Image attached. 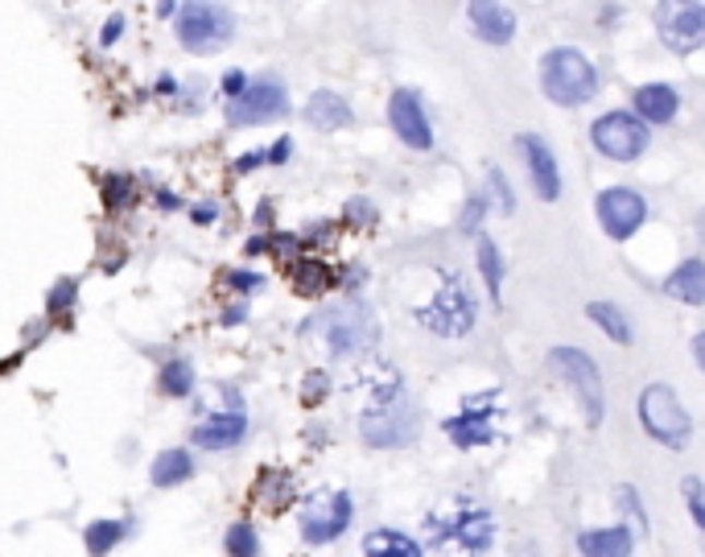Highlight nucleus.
<instances>
[{"label": "nucleus", "mask_w": 705, "mask_h": 557, "mask_svg": "<svg viewBox=\"0 0 705 557\" xmlns=\"http://www.w3.org/2000/svg\"><path fill=\"white\" fill-rule=\"evenodd\" d=\"M426 554L433 557H487L500 537V520L475 496H450L445 503L429 508L421 520Z\"/></svg>", "instance_id": "obj_1"}, {"label": "nucleus", "mask_w": 705, "mask_h": 557, "mask_svg": "<svg viewBox=\"0 0 705 557\" xmlns=\"http://www.w3.org/2000/svg\"><path fill=\"white\" fill-rule=\"evenodd\" d=\"M421 434V413L405 392V380L384 368V380L368 389V405L359 413V438L371 450H405Z\"/></svg>", "instance_id": "obj_2"}, {"label": "nucleus", "mask_w": 705, "mask_h": 557, "mask_svg": "<svg viewBox=\"0 0 705 557\" xmlns=\"http://www.w3.org/2000/svg\"><path fill=\"white\" fill-rule=\"evenodd\" d=\"M545 364H549V371L565 389L574 392L586 429L602 426V417H607V384H602V371L594 364V355L586 347H574V343H557V347H549Z\"/></svg>", "instance_id": "obj_3"}, {"label": "nucleus", "mask_w": 705, "mask_h": 557, "mask_svg": "<svg viewBox=\"0 0 705 557\" xmlns=\"http://www.w3.org/2000/svg\"><path fill=\"white\" fill-rule=\"evenodd\" d=\"M540 92L557 108H582L598 95V71L577 46H553L540 58Z\"/></svg>", "instance_id": "obj_4"}, {"label": "nucleus", "mask_w": 705, "mask_h": 557, "mask_svg": "<svg viewBox=\"0 0 705 557\" xmlns=\"http://www.w3.org/2000/svg\"><path fill=\"white\" fill-rule=\"evenodd\" d=\"M635 417H640V429L656 446H665V450H685L693 442V413L677 396V389L665 384V380H652V384L640 389V396H635Z\"/></svg>", "instance_id": "obj_5"}, {"label": "nucleus", "mask_w": 705, "mask_h": 557, "mask_svg": "<svg viewBox=\"0 0 705 557\" xmlns=\"http://www.w3.org/2000/svg\"><path fill=\"white\" fill-rule=\"evenodd\" d=\"M503 417L507 408H503L500 389H482L463 396V405L442 422V434L454 450H487L503 438Z\"/></svg>", "instance_id": "obj_6"}, {"label": "nucleus", "mask_w": 705, "mask_h": 557, "mask_svg": "<svg viewBox=\"0 0 705 557\" xmlns=\"http://www.w3.org/2000/svg\"><path fill=\"white\" fill-rule=\"evenodd\" d=\"M417 322L438 339H466L479 322V297L458 273H442L426 306H417Z\"/></svg>", "instance_id": "obj_7"}, {"label": "nucleus", "mask_w": 705, "mask_h": 557, "mask_svg": "<svg viewBox=\"0 0 705 557\" xmlns=\"http://www.w3.org/2000/svg\"><path fill=\"white\" fill-rule=\"evenodd\" d=\"M590 145L598 157L607 162H619V166H631L640 162L652 145V129L628 108H614V111H602L598 120L590 125Z\"/></svg>", "instance_id": "obj_8"}, {"label": "nucleus", "mask_w": 705, "mask_h": 557, "mask_svg": "<svg viewBox=\"0 0 705 557\" xmlns=\"http://www.w3.org/2000/svg\"><path fill=\"white\" fill-rule=\"evenodd\" d=\"M375 343H380V322H375L368 301L347 297V301L326 310V347H331V355L355 359V355L375 352Z\"/></svg>", "instance_id": "obj_9"}, {"label": "nucleus", "mask_w": 705, "mask_h": 557, "mask_svg": "<svg viewBox=\"0 0 705 557\" xmlns=\"http://www.w3.org/2000/svg\"><path fill=\"white\" fill-rule=\"evenodd\" d=\"M351 520H355L351 491H343V487H318L301 503L297 524H301V537L310 541V545H331V541H338L351 529Z\"/></svg>", "instance_id": "obj_10"}, {"label": "nucleus", "mask_w": 705, "mask_h": 557, "mask_svg": "<svg viewBox=\"0 0 705 557\" xmlns=\"http://www.w3.org/2000/svg\"><path fill=\"white\" fill-rule=\"evenodd\" d=\"M248 438V408H243L240 389H219L215 405L190 429V442L199 450H236Z\"/></svg>", "instance_id": "obj_11"}, {"label": "nucleus", "mask_w": 705, "mask_h": 557, "mask_svg": "<svg viewBox=\"0 0 705 557\" xmlns=\"http://www.w3.org/2000/svg\"><path fill=\"white\" fill-rule=\"evenodd\" d=\"M236 34V21L219 0H186L178 13V42L190 55H215Z\"/></svg>", "instance_id": "obj_12"}, {"label": "nucleus", "mask_w": 705, "mask_h": 557, "mask_svg": "<svg viewBox=\"0 0 705 557\" xmlns=\"http://www.w3.org/2000/svg\"><path fill=\"white\" fill-rule=\"evenodd\" d=\"M652 21L672 55H693L705 46V4L697 0H656Z\"/></svg>", "instance_id": "obj_13"}, {"label": "nucleus", "mask_w": 705, "mask_h": 557, "mask_svg": "<svg viewBox=\"0 0 705 557\" xmlns=\"http://www.w3.org/2000/svg\"><path fill=\"white\" fill-rule=\"evenodd\" d=\"M594 215L598 227L611 236L614 244H628L644 223H648V199L635 186H607L594 199Z\"/></svg>", "instance_id": "obj_14"}, {"label": "nucleus", "mask_w": 705, "mask_h": 557, "mask_svg": "<svg viewBox=\"0 0 705 557\" xmlns=\"http://www.w3.org/2000/svg\"><path fill=\"white\" fill-rule=\"evenodd\" d=\"M289 111V95L277 79H256L248 83L236 99H227V125L236 129H252V125H273Z\"/></svg>", "instance_id": "obj_15"}, {"label": "nucleus", "mask_w": 705, "mask_h": 557, "mask_svg": "<svg viewBox=\"0 0 705 557\" xmlns=\"http://www.w3.org/2000/svg\"><path fill=\"white\" fill-rule=\"evenodd\" d=\"M516 153H519V162H524V169H528V182H533L540 203H557L561 190H565V178H561L553 145H549L540 132H519Z\"/></svg>", "instance_id": "obj_16"}, {"label": "nucleus", "mask_w": 705, "mask_h": 557, "mask_svg": "<svg viewBox=\"0 0 705 557\" xmlns=\"http://www.w3.org/2000/svg\"><path fill=\"white\" fill-rule=\"evenodd\" d=\"M389 125L408 149H417V153L433 149V125H429V111H426V104H421V95L413 92V87H396V92L389 95Z\"/></svg>", "instance_id": "obj_17"}, {"label": "nucleus", "mask_w": 705, "mask_h": 557, "mask_svg": "<svg viewBox=\"0 0 705 557\" xmlns=\"http://www.w3.org/2000/svg\"><path fill=\"white\" fill-rule=\"evenodd\" d=\"M635 541L640 533L628 520H611V524H590L574 537L577 557H635Z\"/></svg>", "instance_id": "obj_18"}, {"label": "nucleus", "mask_w": 705, "mask_h": 557, "mask_svg": "<svg viewBox=\"0 0 705 557\" xmlns=\"http://www.w3.org/2000/svg\"><path fill=\"white\" fill-rule=\"evenodd\" d=\"M466 17H470L475 37L487 42V46H507L516 37V13L503 9L500 0H470L466 4Z\"/></svg>", "instance_id": "obj_19"}, {"label": "nucleus", "mask_w": 705, "mask_h": 557, "mask_svg": "<svg viewBox=\"0 0 705 557\" xmlns=\"http://www.w3.org/2000/svg\"><path fill=\"white\" fill-rule=\"evenodd\" d=\"M631 111L644 120V125H672L677 111H681V92L668 87V83H640L631 92Z\"/></svg>", "instance_id": "obj_20"}, {"label": "nucleus", "mask_w": 705, "mask_h": 557, "mask_svg": "<svg viewBox=\"0 0 705 557\" xmlns=\"http://www.w3.org/2000/svg\"><path fill=\"white\" fill-rule=\"evenodd\" d=\"M660 289L681 306H705V257H685L668 273Z\"/></svg>", "instance_id": "obj_21"}, {"label": "nucleus", "mask_w": 705, "mask_h": 557, "mask_svg": "<svg viewBox=\"0 0 705 557\" xmlns=\"http://www.w3.org/2000/svg\"><path fill=\"white\" fill-rule=\"evenodd\" d=\"M306 120L322 132H338V129H351L355 111L338 92H326V87H322V92L310 95V104H306Z\"/></svg>", "instance_id": "obj_22"}, {"label": "nucleus", "mask_w": 705, "mask_h": 557, "mask_svg": "<svg viewBox=\"0 0 705 557\" xmlns=\"http://www.w3.org/2000/svg\"><path fill=\"white\" fill-rule=\"evenodd\" d=\"M475 269H479L487 297L500 306V301H503V277H507V260H503L500 244L491 240V236H482V232L475 236Z\"/></svg>", "instance_id": "obj_23"}, {"label": "nucleus", "mask_w": 705, "mask_h": 557, "mask_svg": "<svg viewBox=\"0 0 705 557\" xmlns=\"http://www.w3.org/2000/svg\"><path fill=\"white\" fill-rule=\"evenodd\" d=\"M363 557H429L426 545L401 529H371L363 537Z\"/></svg>", "instance_id": "obj_24"}, {"label": "nucleus", "mask_w": 705, "mask_h": 557, "mask_svg": "<svg viewBox=\"0 0 705 557\" xmlns=\"http://www.w3.org/2000/svg\"><path fill=\"white\" fill-rule=\"evenodd\" d=\"M586 318H590L594 327L607 334L611 343H619V347H631V343H635L631 318H628V310H623L619 301H590V306H586Z\"/></svg>", "instance_id": "obj_25"}, {"label": "nucleus", "mask_w": 705, "mask_h": 557, "mask_svg": "<svg viewBox=\"0 0 705 557\" xmlns=\"http://www.w3.org/2000/svg\"><path fill=\"white\" fill-rule=\"evenodd\" d=\"M194 475V459H190V450H162L157 459H153V471H148V479L153 487H178Z\"/></svg>", "instance_id": "obj_26"}, {"label": "nucleus", "mask_w": 705, "mask_h": 557, "mask_svg": "<svg viewBox=\"0 0 705 557\" xmlns=\"http://www.w3.org/2000/svg\"><path fill=\"white\" fill-rule=\"evenodd\" d=\"M124 537H129V524L124 520H95V524H87V533H83V545H87L92 557H108Z\"/></svg>", "instance_id": "obj_27"}, {"label": "nucleus", "mask_w": 705, "mask_h": 557, "mask_svg": "<svg viewBox=\"0 0 705 557\" xmlns=\"http://www.w3.org/2000/svg\"><path fill=\"white\" fill-rule=\"evenodd\" d=\"M162 392L174 396V401H182L194 392V368H190V359H166V368H162Z\"/></svg>", "instance_id": "obj_28"}, {"label": "nucleus", "mask_w": 705, "mask_h": 557, "mask_svg": "<svg viewBox=\"0 0 705 557\" xmlns=\"http://www.w3.org/2000/svg\"><path fill=\"white\" fill-rule=\"evenodd\" d=\"M223 549H227V557H260L256 529H252L248 520H236V524L223 533Z\"/></svg>", "instance_id": "obj_29"}, {"label": "nucleus", "mask_w": 705, "mask_h": 557, "mask_svg": "<svg viewBox=\"0 0 705 557\" xmlns=\"http://www.w3.org/2000/svg\"><path fill=\"white\" fill-rule=\"evenodd\" d=\"M331 269L322 264V260H301L297 264V294L301 297H318L331 289Z\"/></svg>", "instance_id": "obj_30"}, {"label": "nucleus", "mask_w": 705, "mask_h": 557, "mask_svg": "<svg viewBox=\"0 0 705 557\" xmlns=\"http://www.w3.org/2000/svg\"><path fill=\"white\" fill-rule=\"evenodd\" d=\"M487 203H495V211L500 215H516V190H512V182H507V174H503L500 166L487 169Z\"/></svg>", "instance_id": "obj_31"}, {"label": "nucleus", "mask_w": 705, "mask_h": 557, "mask_svg": "<svg viewBox=\"0 0 705 557\" xmlns=\"http://www.w3.org/2000/svg\"><path fill=\"white\" fill-rule=\"evenodd\" d=\"M681 496H685L689 520L697 524V537H702V545H705V479L702 475H685V479H681Z\"/></svg>", "instance_id": "obj_32"}, {"label": "nucleus", "mask_w": 705, "mask_h": 557, "mask_svg": "<svg viewBox=\"0 0 705 557\" xmlns=\"http://www.w3.org/2000/svg\"><path fill=\"white\" fill-rule=\"evenodd\" d=\"M614 503H619V508L628 512V524H631V529H635V533L644 529V537H648V508H644V500H640V491H635L631 483H619V487H614Z\"/></svg>", "instance_id": "obj_33"}, {"label": "nucleus", "mask_w": 705, "mask_h": 557, "mask_svg": "<svg viewBox=\"0 0 705 557\" xmlns=\"http://www.w3.org/2000/svg\"><path fill=\"white\" fill-rule=\"evenodd\" d=\"M487 194H470V199H466V206H463V220H458V227H463L466 236H479V223H482V215H487Z\"/></svg>", "instance_id": "obj_34"}, {"label": "nucleus", "mask_w": 705, "mask_h": 557, "mask_svg": "<svg viewBox=\"0 0 705 557\" xmlns=\"http://www.w3.org/2000/svg\"><path fill=\"white\" fill-rule=\"evenodd\" d=\"M227 285H231L236 294H248V289H260V285H264V277H260V273H240V269H236V273L227 277Z\"/></svg>", "instance_id": "obj_35"}, {"label": "nucleus", "mask_w": 705, "mask_h": 557, "mask_svg": "<svg viewBox=\"0 0 705 557\" xmlns=\"http://www.w3.org/2000/svg\"><path fill=\"white\" fill-rule=\"evenodd\" d=\"M322 396H326V376H322V371H314V376L306 380V405H318Z\"/></svg>", "instance_id": "obj_36"}, {"label": "nucleus", "mask_w": 705, "mask_h": 557, "mask_svg": "<svg viewBox=\"0 0 705 557\" xmlns=\"http://www.w3.org/2000/svg\"><path fill=\"white\" fill-rule=\"evenodd\" d=\"M264 153H268V166H285V162H289V153H294V141H289V137H280L277 145L264 149Z\"/></svg>", "instance_id": "obj_37"}, {"label": "nucleus", "mask_w": 705, "mask_h": 557, "mask_svg": "<svg viewBox=\"0 0 705 557\" xmlns=\"http://www.w3.org/2000/svg\"><path fill=\"white\" fill-rule=\"evenodd\" d=\"M74 289H79V281H58V285H55V297H50V310H58V306H62V301H67V306H71Z\"/></svg>", "instance_id": "obj_38"}, {"label": "nucleus", "mask_w": 705, "mask_h": 557, "mask_svg": "<svg viewBox=\"0 0 705 557\" xmlns=\"http://www.w3.org/2000/svg\"><path fill=\"white\" fill-rule=\"evenodd\" d=\"M243 87H248V79H243L240 71H227V74H223V92H227V99H236Z\"/></svg>", "instance_id": "obj_39"}, {"label": "nucleus", "mask_w": 705, "mask_h": 557, "mask_svg": "<svg viewBox=\"0 0 705 557\" xmlns=\"http://www.w3.org/2000/svg\"><path fill=\"white\" fill-rule=\"evenodd\" d=\"M120 34H124V17H111L108 25H104V37H99V42L111 46V42H120Z\"/></svg>", "instance_id": "obj_40"}, {"label": "nucleus", "mask_w": 705, "mask_h": 557, "mask_svg": "<svg viewBox=\"0 0 705 557\" xmlns=\"http://www.w3.org/2000/svg\"><path fill=\"white\" fill-rule=\"evenodd\" d=\"M693 364H697V371L705 376V331L693 334Z\"/></svg>", "instance_id": "obj_41"}, {"label": "nucleus", "mask_w": 705, "mask_h": 557, "mask_svg": "<svg viewBox=\"0 0 705 557\" xmlns=\"http://www.w3.org/2000/svg\"><path fill=\"white\" fill-rule=\"evenodd\" d=\"M215 215H219V206H215V203L194 206V223H215Z\"/></svg>", "instance_id": "obj_42"}, {"label": "nucleus", "mask_w": 705, "mask_h": 557, "mask_svg": "<svg viewBox=\"0 0 705 557\" xmlns=\"http://www.w3.org/2000/svg\"><path fill=\"white\" fill-rule=\"evenodd\" d=\"M108 199L111 203H124V199H129V194H124V190H129V182H120V178H108Z\"/></svg>", "instance_id": "obj_43"}, {"label": "nucleus", "mask_w": 705, "mask_h": 557, "mask_svg": "<svg viewBox=\"0 0 705 557\" xmlns=\"http://www.w3.org/2000/svg\"><path fill=\"white\" fill-rule=\"evenodd\" d=\"M243 318H248V310H243V306H236V310H227V315H223V322L231 327V322H243Z\"/></svg>", "instance_id": "obj_44"}, {"label": "nucleus", "mask_w": 705, "mask_h": 557, "mask_svg": "<svg viewBox=\"0 0 705 557\" xmlns=\"http://www.w3.org/2000/svg\"><path fill=\"white\" fill-rule=\"evenodd\" d=\"M174 9H178V4H174V0H157V13H162V17H169V13H174Z\"/></svg>", "instance_id": "obj_45"}, {"label": "nucleus", "mask_w": 705, "mask_h": 557, "mask_svg": "<svg viewBox=\"0 0 705 557\" xmlns=\"http://www.w3.org/2000/svg\"><path fill=\"white\" fill-rule=\"evenodd\" d=\"M697 240L705 244V211H702V215H697Z\"/></svg>", "instance_id": "obj_46"}]
</instances>
